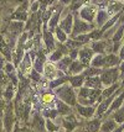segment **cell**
Returning <instances> with one entry per match:
<instances>
[{
  "label": "cell",
  "mask_w": 124,
  "mask_h": 132,
  "mask_svg": "<svg viewBox=\"0 0 124 132\" xmlns=\"http://www.w3.org/2000/svg\"><path fill=\"white\" fill-rule=\"evenodd\" d=\"M97 6L94 5V4H84V5L78 10V16L81 17L82 20H84V21H87V22L89 23H93V21H94L96 19V14H97Z\"/></svg>",
  "instance_id": "obj_6"
},
{
  "label": "cell",
  "mask_w": 124,
  "mask_h": 132,
  "mask_svg": "<svg viewBox=\"0 0 124 132\" xmlns=\"http://www.w3.org/2000/svg\"><path fill=\"white\" fill-rule=\"evenodd\" d=\"M15 94H16V85H14L11 81H9L3 90V98L6 101H11L15 98Z\"/></svg>",
  "instance_id": "obj_23"
},
{
  "label": "cell",
  "mask_w": 124,
  "mask_h": 132,
  "mask_svg": "<svg viewBox=\"0 0 124 132\" xmlns=\"http://www.w3.org/2000/svg\"><path fill=\"white\" fill-rule=\"evenodd\" d=\"M120 84H122V86H124V79H123V81H122V83H120Z\"/></svg>",
  "instance_id": "obj_56"
},
{
  "label": "cell",
  "mask_w": 124,
  "mask_h": 132,
  "mask_svg": "<svg viewBox=\"0 0 124 132\" xmlns=\"http://www.w3.org/2000/svg\"><path fill=\"white\" fill-rule=\"evenodd\" d=\"M26 6H27V3L25 1L24 4L21 6H19L18 9L15 10V12L12 14L11 19L12 20H18V21H26L27 19H29V12L26 10Z\"/></svg>",
  "instance_id": "obj_16"
},
{
  "label": "cell",
  "mask_w": 124,
  "mask_h": 132,
  "mask_svg": "<svg viewBox=\"0 0 124 132\" xmlns=\"http://www.w3.org/2000/svg\"><path fill=\"white\" fill-rule=\"evenodd\" d=\"M45 119H51V120H56L57 117H59V112H57V110L56 108H50V109H45L42 110V114H41Z\"/></svg>",
  "instance_id": "obj_39"
},
{
  "label": "cell",
  "mask_w": 124,
  "mask_h": 132,
  "mask_svg": "<svg viewBox=\"0 0 124 132\" xmlns=\"http://www.w3.org/2000/svg\"><path fill=\"white\" fill-rule=\"evenodd\" d=\"M104 62H106V54H102V53H96L92 61H91V64L92 67H97V68H104Z\"/></svg>",
  "instance_id": "obj_33"
},
{
  "label": "cell",
  "mask_w": 124,
  "mask_h": 132,
  "mask_svg": "<svg viewBox=\"0 0 124 132\" xmlns=\"http://www.w3.org/2000/svg\"><path fill=\"white\" fill-rule=\"evenodd\" d=\"M43 65H45V54H43V52H40V53H37V57L32 62V69H35L36 72L42 74Z\"/></svg>",
  "instance_id": "obj_26"
},
{
  "label": "cell",
  "mask_w": 124,
  "mask_h": 132,
  "mask_svg": "<svg viewBox=\"0 0 124 132\" xmlns=\"http://www.w3.org/2000/svg\"><path fill=\"white\" fill-rule=\"evenodd\" d=\"M73 20H75V16L72 15L71 12L67 14L63 19H61L59 22V27L62 29L67 35H71L72 29H73Z\"/></svg>",
  "instance_id": "obj_14"
},
{
  "label": "cell",
  "mask_w": 124,
  "mask_h": 132,
  "mask_svg": "<svg viewBox=\"0 0 124 132\" xmlns=\"http://www.w3.org/2000/svg\"><path fill=\"white\" fill-rule=\"evenodd\" d=\"M76 93L78 104L97 106L102 101V89H92V88H87L83 85Z\"/></svg>",
  "instance_id": "obj_1"
},
{
  "label": "cell",
  "mask_w": 124,
  "mask_h": 132,
  "mask_svg": "<svg viewBox=\"0 0 124 132\" xmlns=\"http://www.w3.org/2000/svg\"><path fill=\"white\" fill-rule=\"evenodd\" d=\"M3 86L4 85H1V84H0V96L3 95V90H4V89H3Z\"/></svg>",
  "instance_id": "obj_55"
},
{
  "label": "cell",
  "mask_w": 124,
  "mask_h": 132,
  "mask_svg": "<svg viewBox=\"0 0 124 132\" xmlns=\"http://www.w3.org/2000/svg\"><path fill=\"white\" fill-rule=\"evenodd\" d=\"M120 86H122V84L118 81V83H115V84H112V85L107 86V88H103V89H102V100L108 98V96H111L113 93L117 92Z\"/></svg>",
  "instance_id": "obj_34"
},
{
  "label": "cell",
  "mask_w": 124,
  "mask_h": 132,
  "mask_svg": "<svg viewBox=\"0 0 124 132\" xmlns=\"http://www.w3.org/2000/svg\"><path fill=\"white\" fill-rule=\"evenodd\" d=\"M12 132H34V130H31L30 127H26V126H20L18 123H15L14 126V130Z\"/></svg>",
  "instance_id": "obj_45"
},
{
  "label": "cell",
  "mask_w": 124,
  "mask_h": 132,
  "mask_svg": "<svg viewBox=\"0 0 124 132\" xmlns=\"http://www.w3.org/2000/svg\"><path fill=\"white\" fill-rule=\"evenodd\" d=\"M34 1H36V0H30V4H31V3H34Z\"/></svg>",
  "instance_id": "obj_57"
},
{
  "label": "cell",
  "mask_w": 124,
  "mask_h": 132,
  "mask_svg": "<svg viewBox=\"0 0 124 132\" xmlns=\"http://www.w3.org/2000/svg\"><path fill=\"white\" fill-rule=\"evenodd\" d=\"M5 59H6V58L4 57L1 53H0V69L4 68V65H5Z\"/></svg>",
  "instance_id": "obj_50"
},
{
  "label": "cell",
  "mask_w": 124,
  "mask_h": 132,
  "mask_svg": "<svg viewBox=\"0 0 124 132\" xmlns=\"http://www.w3.org/2000/svg\"><path fill=\"white\" fill-rule=\"evenodd\" d=\"M84 86L87 88H92V89H103L102 81H100L99 75H94V77H86L84 78Z\"/></svg>",
  "instance_id": "obj_18"
},
{
  "label": "cell",
  "mask_w": 124,
  "mask_h": 132,
  "mask_svg": "<svg viewBox=\"0 0 124 132\" xmlns=\"http://www.w3.org/2000/svg\"><path fill=\"white\" fill-rule=\"evenodd\" d=\"M0 53L6 58V61L11 62L12 59V52H11V47L8 45V42L4 40V37L0 35Z\"/></svg>",
  "instance_id": "obj_19"
},
{
  "label": "cell",
  "mask_w": 124,
  "mask_h": 132,
  "mask_svg": "<svg viewBox=\"0 0 124 132\" xmlns=\"http://www.w3.org/2000/svg\"><path fill=\"white\" fill-rule=\"evenodd\" d=\"M89 37H91V40L92 41H97V40H100L102 38V36H103V32H102V30L98 29V30H92V31H89Z\"/></svg>",
  "instance_id": "obj_43"
},
{
  "label": "cell",
  "mask_w": 124,
  "mask_h": 132,
  "mask_svg": "<svg viewBox=\"0 0 124 132\" xmlns=\"http://www.w3.org/2000/svg\"><path fill=\"white\" fill-rule=\"evenodd\" d=\"M42 74H43V77H45L47 80H52V79H56V78H60V77L66 75L63 72L59 70L57 67H56V64L52 63V62H45Z\"/></svg>",
  "instance_id": "obj_10"
},
{
  "label": "cell",
  "mask_w": 124,
  "mask_h": 132,
  "mask_svg": "<svg viewBox=\"0 0 124 132\" xmlns=\"http://www.w3.org/2000/svg\"><path fill=\"white\" fill-rule=\"evenodd\" d=\"M84 68H86V67H84L78 59H73L71 65H70V68H68V70H67V75L79 74V73H82L83 70H84Z\"/></svg>",
  "instance_id": "obj_27"
},
{
  "label": "cell",
  "mask_w": 124,
  "mask_h": 132,
  "mask_svg": "<svg viewBox=\"0 0 124 132\" xmlns=\"http://www.w3.org/2000/svg\"><path fill=\"white\" fill-rule=\"evenodd\" d=\"M100 81L103 88L118 83L119 79V69L118 67H112V68H103V72L100 73Z\"/></svg>",
  "instance_id": "obj_4"
},
{
  "label": "cell",
  "mask_w": 124,
  "mask_h": 132,
  "mask_svg": "<svg viewBox=\"0 0 124 132\" xmlns=\"http://www.w3.org/2000/svg\"><path fill=\"white\" fill-rule=\"evenodd\" d=\"M32 57H31V53L30 52H25L24 57L21 59V62L19 63V67L21 69V75L24 74H29L31 72V68H32Z\"/></svg>",
  "instance_id": "obj_13"
},
{
  "label": "cell",
  "mask_w": 124,
  "mask_h": 132,
  "mask_svg": "<svg viewBox=\"0 0 124 132\" xmlns=\"http://www.w3.org/2000/svg\"><path fill=\"white\" fill-rule=\"evenodd\" d=\"M100 123H102V121L98 117L89 119L86 123V126H84V132H99Z\"/></svg>",
  "instance_id": "obj_20"
},
{
  "label": "cell",
  "mask_w": 124,
  "mask_h": 132,
  "mask_svg": "<svg viewBox=\"0 0 124 132\" xmlns=\"http://www.w3.org/2000/svg\"><path fill=\"white\" fill-rule=\"evenodd\" d=\"M111 117L112 119H114L115 120V122L118 123V125H120V123H123L124 122V103H123V105L119 108V109H117L113 114H111Z\"/></svg>",
  "instance_id": "obj_35"
},
{
  "label": "cell",
  "mask_w": 124,
  "mask_h": 132,
  "mask_svg": "<svg viewBox=\"0 0 124 132\" xmlns=\"http://www.w3.org/2000/svg\"><path fill=\"white\" fill-rule=\"evenodd\" d=\"M123 130H124V122H123V123H120V125H119V126L117 127L115 130H113L112 132H122Z\"/></svg>",
  "instance_id": "obj_53"
},
{
  "label": "cell",
  "mask_w": 124,
  "mask_h": 132,
  "mask_svg": "<svg viewBox=\"0 0 124 132\" xmlns=\"http://www.w3.org/2000/svg\"><path fill=\"white\" fill-rule=\"evenodd\" d=\"M9 81H10V80H9V78H8L6 73L4 72V70H1V69H0V84L5 86L6 84L9 83Z\"/></svg>",
  "instance_id": "obj_46"
},
{
  "label": "cell",
  "mask_w": 124,
  "mask_h": 132,
  "mask_svg": "<svg viewBox=\"0 0 124 132\" xmlns=\"http://www.w3.org/2000/svg\"><path fill=\"white\" fill-rule=\"evenodd\" d=\"M119 58H120V61L124 59V45L120 47V50H119Z\"/></svg>",
  "instance_id": "obj_52"
},
{
  "label": "cell",
  "mask_w": 124,
  "mask_h": 132,
  "mask_svg": "<svg viewBox=\"0 0 124 132\" xmlns=\"http://www.w3.org/2000/svg\"><path fill=\"white\" fill-rule=\"evenodd\" d=\"M124 7V4L122 1H114V3H111L109 6H108V9H107V11H108V15L109 17H112L113 15H115V14H118L123 10Z\"/></svg>",
  "instance_id": "obj_32"
},
{
  "label": "cell",
  "mask_w": 124,
  "mask_h": 132,
  "mask_svg": "<svg viewBox=\"0 0 124 132\" xmlns=\"http://www.w3.org/2000/svg\"><path fill=\"white\" fill-rule=\"evenodd\" d=\"M55 108H56V110H57V112H59L60 116H66V115H68V114H71L72 109H73L70 105H67L66 103H63L62 100H60V99H57V98L55 100Z\"/></svg>",
  "instance_id": "obj_17"
},
{
  "label": "cell",
  "mask_w": 124,
  "mask_h": 132,
  "mask_svg": "<svg viewBox=\"0 0 124 132\" xmlns=\"http://www.w3.org/2000/svg\"><path fill=\"white\" fill-rule=\"evenodd\" d=\"M76 110V114L81 116L86 120H89L92 117H94L96 114V106H89V105H82V104H76V106L73 108Z\"/></svg>",
  "instance_id": "obj_12"
},
{
  "label": "cell",
  "mask_w": 124,
  "mask_h": 132,
  "mask_svg": "<svg viewBox=\"0 0 124 132\" xmlns=\"http://www.w3.org/2000/svg\"><path fill=\"white\" fill-rule=\"evenodd\" d=\"M32 127H34V131H39V132H43L45 128V120H43V116L40 114H36L32 117ZM46 130V128H45Z\"/></svg>",
  "instance_id": "obj_31"
},
{
  "label": "cell",
  "mask_w": 124,
  "mask_h": 132,
  "mask_svg": "<svg viewBox=\"0 0 124 132\" xmlns=\"http://www.w3.org/2000/svg\"><path fill=\"white\" fill-rule=\"evenodd\" d=\"M93 29H94V25L84 21V20H82L78 15H76V16H75V20H73V29H72V32L70 36H71V38H75L78 35L88 34L89 31H92Z\"/></svg>",
  "instance_id": "obj_5"
},
{
  "label": "cell",
  "mask_w": 124,
  "mask_h": 132,
  "mask_svg": "<svg viewBox=\"0 0 124 132\" xmlns=\"http://www.w3.org/2000/svg\"><path fill=\"white\" fill-rule=\"evenodd\" d=\"M59 3L61 4L62 6H70V4H71V0H59Z\"/></svg>",
  "instance_id": "obj_51"
},
{
  "label": "cell",
  "mask_w": 124,
  "mask_h": 132,
  "mask_svg": "<svg viewBox=\"0 0 124 132\" xmlns=\"http://www.w3.org/2000/svg\"><path fill=\"white\" fill-rule=\"evenodd\" d=\"M79 125V120L76 117V115L71 112L66 116H61V126L63 127L66 132H73V130Z\"/></svg>",
  "instance_id": "obj_11"
},
{
  "label": "cell",
  "mask_w": 124,
  "mask_h": 132,
  "mask_svg": "<svg viewBox=\"0 0 124 132\" xmlns=\"http://www.w3.org/2000/svg\"><path fill=\"white\" fill-rule=\"evenodd\" d=\"M91 48L93 50L94 53H102V54H107V41L103 40H97L93 41Z\"/></svg>",
  "instance_id": "obj_30"
},
{
  "label": "cell",
  "mask_w": 124,
  "mask_h": 132,
  "mask_svg": "<svg viewBox=\"0 0 124 132\" xmlns=\"http://www.w3.org/2000/svg\"><path fill=\"white\" fill-rule=\"evenodd\" d=\"M84 78H86V77H84L82 73L75 74V75H70V80H68V83H70V85H71L72 88L79 89V88L83 86V84H84Z\"/></svg>",
  "instance_id": "obj_28"
},
{
  "label": "cell",
  "mask_w": 124,
  "mask_h": 132,
  "mask_svg": "<svg viewBox=\"0 0 124 132\" xmlns=\"http://www.w3.org/2000/svg\"><path fill=\"white\" fill-rule=\"evenodd\" d=\"M42 40H43V45L47 52H52L56 48V41H55V36H53L52 31H50L47 27V23H42Z\"/></svg>",
  "instance_id": "obj_7"
},
{
  "label": "cell",
  "mask_w": 124,
  "mask_h": 132,
  "mask_svg": "<svg viewBox=\"0 0 124 132\" xmlns=\"http://www.w3.org/2000/svg\"><path fill=\"white\" fill-rule=\"evenodd\" d=\"M109 20V15H108V11L107 10H104V9H98L97 10V14H96V26L97 27H102L104 23L107 22Z\"/></svg>",
  "instance_id": "obj_21"
},
{
  "label": "cell",
  "mask_w": 124,
  "mask_h": 132,
  "mask_svg": "<svg viewBox=\"0 0 124 132\" xmlns=\"http://www.w3.org/2000/svg\"><path fill=\"white\" fill-rule=\"evenodd\" d=\"M123 103H124V89L120 92V94H118V95L114 98V100L112 101L111 106L108 108V110H107V112H106V115L104 116H109L111 114H113L115 110L119 109V108L123 105Z\"/></svg>",
  "instance_id": "obj_15"
},
{
  "label": "cell",
  "mask_w": 124,
  "mask_h": 132,
  "mask_svg": "<svg viewBox=\"0 0 124 132\" xmlns=\"http://www.w3.org/2000/svg\"><path fill=\"white\" fill-rule=\"evenodd\" d=\"M68 80H70V75H63V77H60V78H56V79L50 80L48 86H50L51 89H55V88H57V86H60V85H62V84H65V83H67Z\"/></svg>",
  "instance_id": "obj_38"
},
{
  "label": "cell",
  "mask_w": 124,
  "mask_h": 132,
  "mask_svg": "<svg viewBox=\"0 0 124 132\" xmlns=\"http://www.w3.org/2000/svg\"><path fill=\"white\" fill-rule=\"evenodd\" d=\"M72 59L68 54L67 56H63V57L60 59L59 62H56V67H57V69L59 70H61V72H63L66 75H67V70H68V68H70V65H71V63H72Z\"/></svg>",
  "instance_id": "obj_24"
},
{
  "label": "cell",
  "mask_w": 124,
  "mask_h": 132,
  "mask_svg": "<svg viewBox=\"0 0 124 132\" xmlns=\"http://www.w3.org/2000/svg\"><path fill=\"white\" fill-rule=\"evenodd\" d=\"M60 125H57L56 122L51 119H45V128L46 132H56L60 130Z\"/></svg>",
  "instance_id": "obj_40"
},
{
  "label": "cell",
  "mask_w": 124,
  "mask_h": 132,
  "mask_svg": "<svg viewBox=\"0 0 124 132\" xmlns=\"http://www.w3.org/2000/svg\"><path fill=\"white\" fill-rule=\"evenodd\" d=\"M39 10H40V1L39 0H36V1L30 4V11L31 12H37Z\"/></svg>",
  "instance_id": "obj_47"
},
{
  "label": "cell",
  "mask_w": 124,
  "mask_h": 132,
  "mask_svg": "<svg viewBox=\"0 0 124 132\" xmlns=\"http://www.w3.org/2000/svg\"><path fill=\"white\" fill-rule=\"evenodd\" d=\"M29 78L34 81H40L41 80V74L39 72H36L35 69H31V72L29 73Z\"/></svg>",
  "instance_id": "obj_44"
},
{
  "label": "cell",
  "mask_w": 124,
  "mask_h": 132,
  "mask_svg": "<svg viewBox=\"0 0 124 132\" xmlns=\"http://www.w3.org/2000/svg\"><path fill=\"white\" fill-rule=\"evenodd\" d=\"M118 69H119V72H120V73H119V77H120L122 79H124V59L118 65Z\"/></svg>",
  "instance_id": "obj_49"
},
{
  "label": "cell",
  "mask_w": 124,
  "mask_h": 132,
  "mask_svg": "<svg viewBox=\"0 0 124 132\" xmlns=\"http://www.w3.org/2000/svg\"><path fill=\"white\" fill-rule=\"evenodd\" d=\"M102 72H103V68H97V67L88 65V67L84 68V70L82 72V74L84 75V77H94V75H100Z\"/></svg>",
  "instance_id": "obj_37"
},
{
  "label": "cell",
  "mask_w": 124,
  "mask_h": 132,
  "mask_svg": "<svg viewBox=\"0 0 124 132\" xmlns=\"http://www.w3.org/2000/svg\"><path fill=\"white\" fill-rule=\"evenodd\" d=\"M53 36H55V38L59 41L60 43H65L66 41L68 40V35L66 34L62 29H60L59 26L53 30Z\"/></svg>",
  "instance_id": "obj_36"
},
{
  "label": "cell",
  "mask_w": 124,
  "mask_h": 132,
  "mask_svg": "<svg viewBox=\"0 0 124 132\" xmlns=\"http://www.w3.org/2000/svg\"><path fill=\"white\" fill-rule=\"evenodd\" d=\"M25 31V23L24 21H18V20H12L10 21L6 32L9 35V38L11 41H14L15 38H18L20 35Z\"/></svg>",
  "instance_id": "obj_8"
},
{
  "label": "cell",
  "mask_w": 124,
  "mask_h": 132,
  "mask_svg": "<svg viewBox=\"0 0 124 132\" xmlns=\"http://www.w3.org/2000/svg\"><path fill=\"white\" fill-rule=\"evenodd\" d=\"M53 93L56 95V98L62 100L63 103H66L67 105H70L71 108H75L77 104V93L75 90V88H72L70 85V83L67 81L62 85L57 86L53 89Z\"/></svg>",
  "instance_id": "obj_2"
},
{
  "label": "cell",
  "mask_w": 124,
  "mask_h": 132,
  "mask_svg": "<svg viewBox=\"0 0 124 132\" xmlns=\"http://www.w3.org/2000/svg\"><path fill=\"white\" fill-rule=\"evenodd\" d=\"M0 132H5L4 130V123H3V116L0 115Z\"/></svg>",
  "instance_id": "obj_54"
},
{
  "label": "cell",
  "mask_w": 124,
  "mask_h": 132,
  "mask_svg": "<svg viewBox=\"0 0 124 132\" xmlns=\"http://www.w3.org/2000/svg\"><path fill=\"white\" fill-rule=\"evenodd\" d=\"M6 101L5 99L3 98V96H0V115L3 116V112H4V109H5V106H6Z\"/></svg>",
  "instance_id": "obj_48"
},
{
  "label": "cell",
  "mask_w": 124,
  "mask_h": 132,
  "mask_svg": "<svg viewBox=\"0 0 124 132\" xmlns=\"http://www.w3.org/2000/svg\"><path fill=\"white\" fill-rule=\"evenodd\" d=\"M3 123H4L5 132H12L14 126L16 123V115H15L12 101H8L6 103V106L4 109V112H3Z\"/></svg>",
  "instance_id": "obj_3"
},
{
  "label": "cell",
  "mask_w": 124,
  "mask_h": 132,
  "mask_svg": "<svg viewBox=\"0 0 124 132\" xmlns=\"http://www.w3.org/2000/svg\"><path fill=\"white\" fill-rule=\"evenodd\" d=\"M87 3V0H71V4H70V7L73 12L78 11L81 7H82L84 4Z\"/></svg>",
  "instance_id": "obj_41"
},
{
  "label": "cell",
  "mask_w": 124,
  "mask_h": 132,
  "mask_svg": "<svg viewBox=\"0 0 124 132\" xmlns=\"http://www.w3.org/2000/svg\"><path fill=\"white\" fill-rule=\"evenodd\" d=\"M94 54L96 53L93 52V50L91 48V46L84 45V46L78 48V57H77V59H78L84 67H88L89 64H91V61H92V58H93Z\"/></svg>",
  "instance_id": "obj_9"
},
{
  "label": "cell",
  "mask_w": 124,
  "mask_h": 132,
  "mask_svg": "<svg viewBox=\"0 0 124 132\" xmlns=\"http://www.w3.org/2000/svg\"><path fill=\"white\" fill-rule=\"evenodd\" d=\"M120 58L115 53H108L106 54V62H104V68H112V67H118L120 64Z\"/></svg>",
  "instance_id": "obj_25"
},
{
  "label": "cell",
  "mask_w": 124,
  "mask_h": 132,
  "mask_svg": "<svg viewBox=\"0 0 124 132\" xmlns=\"http://www.w3.org/2000/svg\"><path fill=\"white\" fill-rule=\"evenodd\" d=\"M56 132H61V131H60V130H59V131H56Z\"/></svg>",
  "instance_id": "obj_58"
},
{
  "label": "cell",
  "mask_w": 124,
  "mask_h": 132,
  "mask_svg": "<svg viewBox=\"0 0 124 132\" xmlns=\"http://www.w3.org/2000/svg\"><path fill=\"white\" fill-rule=\"evenodd\" d=\"M122 132H124V130H123V131H122Z\"/></svg>",
  "instance_id": "obj_59"
},
{
  "label": "cell",
  "mask_w": 124,
  "mask_h": 132,
  "mask_svg": "<svg viewBox=\"0 0 124 132\" xmlns=\"http://www.w3.org/2000/svg\"><path fill=\"white\" fill-rule=\"evenodd\" d=\"M61 12H62V10H61V9H56V10H55V12L52 14V16L50 17V20L47 21V27L50 29V31H52V32H53V30L59 26Z\"/></svg>",
  "instance_id": "obj_29"
},
{
  "label": "cell",
  "mask_w": 124,
  "mask_h": 132,
  "mask_svg": "<svg viewBox=\"0 0 124 132\" xmlns=\"http://www.w3.org/2000/svg\"><path fill=\"white\" fill-rule=\"evenodd\" d=\"M73 40H76L77 42H79L82 46H84V45H88L89 42H91V37H89V34H82V35H78V36H76Z\"/></svg>",
  "instance_id": "obj_42"
},
{
  "label": "cell",
  "mask_w": 124,
  "mask_h": 132,
  "mask_svg": "<svg viewBox=\"0 0 124 132\" xmlns=\"http://www.w3.org/2000/svg\"><path fill=\"white\" fill-rule=\"evenodd\" d=\"M118 126H119V125L115 122V120H114V119H112V117H108V119H106L104 121H102L99 132H112L113 130H115Z\"/></svg>",
  "instance_id": "obj_22"
}]
</instances>
